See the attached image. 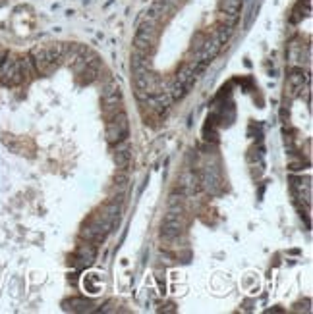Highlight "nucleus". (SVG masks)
<instances>
[{
    "label": "nucleus",
    "mask_w": 313,
    "mask_h": 314,
    "mask_svg": "<svg viewBox=\"0 0 313 314\" xmlns=\"http://www.w3.org/2000/svg\"><path fill=\"white\" fill-rule=\"evenodd\" d=\"M157 43H159V25H151L143 22L136 33L134 48L139 52H145V54H153Z\"/></svg>",
    "instance_id": "f257e3e1"
},
{
    "label": "nucleus",
    "mask_w": 313,
    "mask_h": 314,
    "mask_svg": "<svg viewBox=\"0 0 313 314\" xmlns=\"http://www.w3.org/2000/svg\"><path fill=\"white\" fill-rule=\"evenodd\" d=\"M130 133V124H128V116L126 112L122 110L118 112L116 116L106 120V143L108 145H116V143L124 141Z\"/></svg>",
    "instance_id": "f03ea898"
},
{
    "label": "nucleus",
    "mask_w": 313,
    "mask_h": 314,
    "mask_svg": "<svg viewBox=\"0 0 313 314\" xmlns=\"http://www.w3.org/2000/svg\"><path fill=\"white\" fill-rule=\"evenodd\" d=\"M0 81L4 85H20L25 81L24 73L20 70V62L14 54H6L0 62Z\"/></svg>",
    "instance_id": "7ed1b4c3"
},
{
    "label": "nucleus",
    "mask_w": 313,
    "mask_h": 314,
    "mask_svg": "<svg viewBox=\"0 0 313 314\" xmlns=\"http://www.w3.org/2000/svg\"><path fill=\"white\" fill-rule=\"evenodd\" d=\"M29 58H31L33 66H35V71H37V73H41V75H48V73H52V71L58 68V64L50 62V58L47 56L45 47L33 48Z\"/></svg>",
    "instance_id": "20e7f679"
},
{
    "label": "nucleus",
    "mask_w": 313,
    "mask_h": 314,
    "mask_svg": "<svg viewBox=\"0 0 313 314\" xmlns=\"http://www.w3.org/2000/svg\"><path fill=\"white\" fill-rule=\"evenodd\" d=\"M199 183L201 187L209 191V193H217L218 189H220V173H218L217 168L205 166V170L199 175Z\"/></svg>",
    "instance_id": "39448f33"
},
{
    "label": "nucleus",
    "mask_w": 313,
    "mask_h": 314,
    "mask_svg": "<svg viewBox=\"0 0 313 314\" xmlns=\"http://www.w3.org/2000/svg\"><path fill=\"white\" fill-rule=\"evenodd\" d=\"M242 8V0H220V17L225 24L232 25Z\"/></svg>",
    "instance_id": "423d86ee"
},
{
    "label": "nucleus",
    "mask_w": 313,
    "mask_h": 314,
    "mask_svg": "<svg viewBox=\"0 0 313 314\" xmlns=\"http://www.w3.org/2000/svg\"><path fill=\"white\" fill-rule=\"evenodd\" d=\"M113 160L120 170H126L132 164V152H130V147L128 143H126V139L116 143V149L113 150Z\"/></svg>",
    "instance_id": "0eeeda50"
},
{
    "label": "nucleus",
    "mask_w": 313,
    "mask_h": 314,
    "mask_svg": "<svg viewBox=\"0 0 313 314\" xmlns=\"http://www.w3.org/2000/svg\"><path fill=\"white\" fill-rule=\"evenodd\" d=\"M195 77H197V71H195L193 62H184V64H182V68L178 70L176 77H174V79H176L178 83H182L186 89H190V87L193 85Z\"/></svg>",
    "instance_id": "6e6552de"
},
{
    "label": "nucleus",
    "mask_w": 313,
    "mask_h": 314,
    "mask_svg": "<svg viewBox=\"0 0 313 314\" xmlns=\"http://www.w3.org/2000/svg\"><path fill=\"white\" fill-rule=\"evenodd\" d=\"M182 191H184V195H195L197 191L201 189V183H199V175L192 170H188V172L182 175Z\"/></svg>",
    "instance_id": "1a4fd4ad"
},
{
    "label": "nucleus",
    "mask_w": 313,
    "mask_h": 314,
    "mask_svg": "<svg viewBox=\"0 0 313 314\" xmlns=\"http://www.w3.org/2000/svg\"><path fill=\"white\" fill-rule=\"evenodd\" d=\"M307 79H309V77L305 75L302 68H292V70H290L288 83H290V89H292V94H294V96H298V94H300V91L304 89V83L307 81Z\"/></svg>",
    "instance_id": "9d476101"
},
{
    "label": "nucleus",
    "mask_w": 313,
    "mask_h": 314,
    "mask_svg": "<svg viewBox=\"0 0 313 314\" xmlns=\"http://www.w3.org/2000/svg\"><path fill=\"white\" fill-rule=\"evenodd\" d=\"M97 257V249L93 243H89V241H85L83 245H80L78 247V251H76V259L80 260L81 264H85V266H89V264H93V260H95Z\"/></svg>",
    "instance_id": "9b49d317"
},
{
    "label": "nucleus",
    "mask_w": 313,
    "mask_h": 314,
    "mask_svg": "<svg viewBox=\"0 0 313 314\" xmlns=\"http://www.w3.org/2000/svg\"><path fill=\"white\" fill-rule=\"evenodd\" d=\"M91 306H93V303H89L85 299L73 297L64 301V308L66 310H72V312H87V310H91Z\"/></svg>",
    "instance_id": "f8f14e48"
},
{
    "label": "nucleus",
    "mask_w": 313,
    "mask_h": 314,
    "mask_svg": "<svg viewBox=\"0 0 313 314\" xmlns=\"http://www.w3.org/2000/svg\"><path fill=\"white\" fill-rule=\"evenodd\" d=\"M101 278H99V274H87L85 278H83V287L89 291V293H99L101 291Z\"/></svg>",
    "instance_id": "ddd939ff"
},
{
    "label": "nucleus",
    "mask_w": 313,
    "mask_h": 314,
    "mask_svg": "<svg viewBox=\"0 0 313 314\" xmlns=\"http://www.w3.org/2000/svg\"><path fill=\"white\" fill-rule=\"evenodd\" d=\"M182 231H184V229H182V228H176V226H170V224H162L161 237H162V239H169V241H172V239H176V237L182 235Z\"/></svg>",
    "instance_id": "4468645a"
},
{
    "label": "nucleus",
    "mask_w": 313,
    "mask_h": 314,
    "mask_svg": "<svg viewBox=\"0 0 313 314\" xmlns=\"http://www.w3.org/2000/svg\"><path fill=\"white\" fill-rule=\"evenodd\" d=\"M126 183H128V175H126V172L124 170H120V172L114 175V180H113V187L118 191H124V187H126Z\"/></svg>",
    "instance_id": "2eb2a0df"
},
{
    "label": "nucleus",
    "mask_w": 313,
    "mask_h": 314,
    "mask_svg": "<svg viewBox=\"0 0 313 314\" xmlns=\"http://www.w3.org/2000/svg\"><path fill=\"white\" fill-rule=\"evenodd\" d=\"M162 310H167V312H174L176 308H174V305H172V303H169V305H167V308H162Z\"/></svg>",
    "instance_id": "dca6fc26"
},
{
    "label": "nucleus",
    "mask_w": 313,
    "mask_h": 314,
    "mask_svg": "<svg viewBox=\"0 0 313 314\" xmlns=\"http://www.w3.org/2000/svg\"><path fill=\"white\" fill-rule=\"evenodd\" d=\"M8 54V52H6V50H4V48H0V62H2V60H4V56Z\"/></svg>",
    "instance_id": "f3484780"
}]
</instances>
